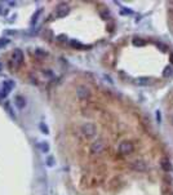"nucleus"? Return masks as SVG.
I'll return each instance as SVG.
<instances>
[{"label": "nucleus", "instance_id": "obj_1", "mask_svg": "<svg viewBox=\"0 0 173 195\" xmlns=\"http://www.w3.org/2000/svg\"><path fill=\"white\" fill-rule=\"evenodd\" d=\"M105 147H106V142H105L103 139H96L89 146V154L93 156L101 155V154L105 151Z\"/></svg>", "mask_w": 173, "mask_h": 195}, {"label": "nucleus", "instance_id": "obj_2", "mask_svg": "<svg viewBox=\"0 0 173 195\" xmlns=\"http://www.w3.org/2000/svg\"><path fill=\"white\" fill-rule=\"evenodd\" d=\"M80 129H81L83 136L86 137V138H92V137H94L96 133H97V128H96V126L93 123H84Z\"/></svg>", "mask_w": 173, "mask_h": 195}, {"label": "nucleus", "instance_id": "obj_3", "mask_svg": "<svg viewBox=\"0 0 173 195\" xmlns=\"http://www.w3.org/2000/svg\"><path fill=\"white\" fill-rule=\"evenodd\" d=\"M118 151H119V154H121V155H124V156L131 155L134 151V145L131 141H123V142H120L119 146H118Z\"/></svg>", "mask_w": 173, "mask_h": 195}, {"label": "nucleus", "instance_id": "obj_4", "mask_svg": "<svg viewBox=\"0 0 173 195\" xmlns=\"http://www.w3.org/2000/svg\"><path fill=\"white\" fill-rule=\"evenodd\" d=\"M76 97L81 101H86L92 97V92L86 85H79L76 87Z\"/></svg>", "mask_w": 173, "mask_h": 195}, {"label": "nucleus", "instance_id": "obj_5", "mask_svg": "<svg viewBox=\"0 0 173 195\" xmlns=\"http://www.w3.org/2000/svg\"><path fill=\"white\" fill-rule=\"evenodd\" d=\"M70 12V7L67 3H61L56 7V11H54V16L57 18H62V17H66Z\"/></svg>", "mask_w": 173, "mask_h": 195}, {"label": "nucleus", "instance_id": "obj_6", "mask_svg": "<svg viewBox=\"0 0 173 195\" xmlns=\"http://www.w3.org/2000/svg\"><path fill=\"white\" fill-rule=\"evenodd\" d=\"M129 167L133 171H136V172H145V171L147 169V164H146V162H143L142 159H136V160H133V162L129 164Z\"/></svg>", "mask_w": 173, "mask_h": 195}, {"label": "nucleus", "instance_id": "obj_7", "mask_svg": "<svg viewBox=\"0 0 173 195\" xmlns=\"http://www.w3.org/2000/svg\"><path fill=\"white\" fill-rule=\"evenodd\" d=\"M12 62L14 63V67L16 69H18V67L22 65L23 62V53L21 49H16L13 52V54H12Z\"/></svg>", "mask_w": 173, "mask_h": 195}, {"label": "nucleus", "instance_id": "obj_8", "mask_svg": "<svg viewBox=\"0 0 173 195\" xmlns=\"http://www.w3.org/2000/svg\"><path fill=\"white\" fill-rule=\"evenodd\" d=\"M13 87H14V81L12 80H5L3 83V95H8L9 92H11L12 89H13Z\"/></svg>", "mask_w": 173, "mask_h": 195}, {"label": "nucleus", "instance_id": "obj_9", "mask_svg": "<svg viewBox=\"0 0 173 195\" xmlns=\"http://www.w3.org/2000/svg\"><path fill=\"white\" fill-rule=\"evenodd\" d=\"M160 165H162L163 171H165V172H169V171L172 169V165H170V162L168 158H163L162 160H160Z\"/></svg>", "mask_w": 173, "mask_h": 195}, {"label": "nucleus", "instance_id": "obj_10", "mask_svg": "<svg viewBox=\"0 0 173 195\" xmlns=\"http://www.w3.org/2000/svg\"><path fill=\"white\" fill-rule=\"evenodd\" d=\"M132 43H133L136 47H143V45H146V40L142 39V38H134L133 40H132Z\"/></svg>", "mask_w": 173, "mask_h": 195}, {"label": "nucleus", "instance_id": "obj_11", "mask_svg": "<svg viewBox=\"0 0 173 195\" xmlns=\"http://www.w3.org/2000/svg\"><path fill=\"white\" fill-rule=\"evenodd\" d=\"M151 80H153L151 78H138L137 84L138 85H149V84H151Z\"/></svg>", "mask_w": 173, "mask_h": 195}, {"label": "nucleus", "instance_id": "obj_12", "mask_svg": "<svg viewBox=\"0 0 173 195\" xmlns=\"http://www.w3.org/2000/svg\"><path fill=\"white\" fill-rule=\"evenodd\" d=\"M16 105L20 107V109H22L23 106H25V100H23L21 96H18V97H16Z\"/></svg>", "mask_w": 173, "mask_h": 195}, {"label": "nucleus", "instance_id": "obj_13", "mask_svg": "<svg viewBox=\"0 0 173 195\" xmlns=\"http://www.w3.org/2000/svg\"><path fill=\"white\" fill-rule=\"evenodd\" d=\"M43 75H44L45 78H48V79H53L54 74H53L52 70H43Z\"/></svg>", "mask_w": 173, "mask_h": 195}, {"label": "nucleus", "instance_id": "obj_14", "mask_svg": "<svg viewBox=\"0 0 173 195\" xmlns=\"http://www.w3.org/2000/svg\"><path fill=\"white\" fill-rule=\"evenodd\" d=\"M39 146H40V149H42L43 153H48V151H49V145H48L47 142H42Z\"/></svg>", "mask_w": 173, "mask_h": 195}, {"label": "nucleus", "instance_id": "obj_15", "mask_svg": "<svg viewBox=\"0 0 173 195\" xmlns=\"http://www.w3.org/2000/svg\"><path fill=\"white\" fill-rule=\"evenodd\" d=\"M167 102H168V107H172V106H173V91L169 93V95H168Z\"/></svg>", "mask_w": 173, "mask_h": 195}, {"label": "nucleus", "instance_id": "obj_16", "mask_svg": "<svg viewBox=\"0 0 173 195\" xmlns=\"http://www.w3.org/2000/svg\"><path fill=\"white\" fill-rule=\"evenodd\" d=\"M35 54H36V56H39V57H45V56H47V52H45V50H43V49H36V50H35Z\"/></svg>", "mask_w": 173, "mask_h": 195}, {"label": "nucleus", "instance_id": "obj_17", "mask_svg": "<svg viewBox=\"0 0 173 195\" xmlns=\"http://www.w3.org/2000/svg\"><path fill=\"white\" fill-rule=\"evenodd\" d=\"M163 75L164 76H169V75H172V67L170 66H167L164 69V73H163Z\"/></svg>", "mask_w": 173, "mask_h": 195}, {"label": "nucleus", "instance_id": "obj_18", "mask_svg": "<svg viewBox=\"0 0 173 195\" xmlns=\"http://www.w3.org/2000/svg\"><path fill=\"white\" fill-rule=\"evenodd\" d=\"M40 128H42L45 133H48V128H47V127H44V124H42V126H40Z\"/></svg>", "mask_w": 173, "mask_h": 195}, {"label": "nucleus", "instance_id": "obj_19", "mask_svg": "<svg viewBox=\"0 0 173 195\" xmlns=\"http://www.w3.org/2000/svg\"><path fill=\"white\" fill-rule=\"evenodd\" d=\"M169 61L172 62V65H173V53H170L169 54Z\"/></svg>", "mask_w": 173, "mask_h": 195}, {"label": "nucleus", "instance_id": "obj_20", "mask_svg": "<svg viewBox=\"0 0 173 195\" xmlns=\"http://www.w3.org/2000/svg\"><path fill=\"white\" fill-rule=\"evenodd\" d=\"M0 70H1V65H0Z\"/></svg>", "mask_w": 173, "mask_h": 195}, {"label": "nucleus", "instance_id": "obj_21", "mask_svg": "<svg viewBox=\"0 0 173 195\" xmlns=\"http://www.w3.org/2000/svg\"><path fill=\"white\" fill-rule=\"evenodd\" d=\"M172 123H173V116H172Z\"/></svg>", "mask_w": 173, "mask_h": 195}]
</instances>
